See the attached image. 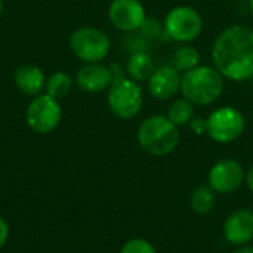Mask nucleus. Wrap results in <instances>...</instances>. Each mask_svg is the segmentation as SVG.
Returning a JSON list of instances; mask_svg holds the SVG:
<instances>
[{
    "label": "nucleus",
    "mask_w": 253,
    "mask_h": 253,
    "mask_svg": "<svg viewBox=\"0 0 253 253\" xmlns=\"http://www.w3.org/2000/svg\"><path fill=\"white\" fill-rule=\"evenodd\" d=\"M215 68L227 79L242 82L253 77V30L243 25L225 28L212 47Z\"/></svg>",
    "instance_id": "1"
},
{
    "label": "nucleus",
    "mask_w": 253,
    "mask_h": 253,
    "mask_svg": "<svg viewBox=\"0 0 253 253\" xmlns=\"http://www.w3.org/2000/svg\"><path fill=\"white\" fill-rule=\"evenodd\" d=\"M224 90V76L208 65H197L184 73L181 80V92L184 98L194 105H211L221 96Z\"/></svg>",
    "instance_id": "2"
},
{
    "label": "nucleus",
    "mask_w": 253,
    "mask_h": 253,
    "mask_svg": "<svg viewBox=\"0 0 253 253\" xmlns=\"http://www.w3.org/2000/svg\"><path fill=\"white\" fill-rule=\"evenodd\" d=\"M136 138L144 151L163 157L178 147L179 130L166 116H151L141 123Z\"/></svg>",
    "instance_id": "3"
},
{
    "label": "nucleus",
    "mask_w": 253,
    "mask_h": 253,
    "mask_svg": "<svg viewBox=\"0 0 253 253\" xmlns=\"http://www.w3.org/2000/svg\"><path fill=\"white\" fill-rule=\"evenodd\" d=\"M111 113L123 120L133 119L142 108L144 95L142 87L132 79H120L113 82L107 95Z\"/></svg>",
    "instance_id": "4"
},
{
    "label": "nucleus",
    "mask_w": 253,
    "mask_h": 253,
    "mask_svg": "<svg viewBox=\"0 0 253 253\" xmlns=\"http://www.w3.org/2000/svg\"><path fill=\"white\" fill-rule=\"evenodd\" d=\"M71 52L83 62H101L110 53L111 42L108 36L95 27H80L70 36Z\"/></svg>",
    "instance_id": "5"
},
{
    "label": "nucleus",
    "mask_w": 253,
    "mask_h": 253,
    "mask_svg": "<svg viewBox=\"0 0 253 253\" xmlns=\"http://www.w3.org/2000/svg\"><path fill=\"white\" fill-rule=\"evenodd\" d=\"M245 116L236 107H221L206 119V133L219 144H230L245 132Z\"/></svg>",
    "instance_id": "6"
},
{
    "label": "nucleus",
    "mask_w": 253,
    "mask_h": 253,
    "mask_svg": "<svg viewBox=\"0 0 253 253\" xmlns=\"http://www.w3.org/2000/svg\"><path fill=\"white\" fill-rule=\"evenodd\" d=\"M165 33L176 42H193L203 30L202 15L191 6H178L169 10L165 19Z\"/></svg>",
    "instance_id": "7"
},
{
    "label": "nucleus",
    "mask_w": 253,
    "mask_h": 253,
    "mask_svg": "<svg viewBox=\"0 0 253 253\" xmlns=\"http://www.w3.org/2000/svg\"><path fill=\"white\" fill-rule=\"evenodd\" d=\"M62 110L58 99L47 93H40L31 99L25 111V120L31 130L37 133H49L58 127Z\"/></svg>",
    "instance_id": "8"
},
{
    "label": "nucleus",
    "mask_w": 253,
    "mask_h": 253,
    "mask_svg": "<svg viewBox=\"0 0 253 253\" xmlns=\"http://www.w3.org/2000/svg\"><path fill=\"white\" fill-rule=\"evenodd\" d=\"M245 179L242 163L234 159H224L215 163L209 172V187L219 194L236 191Z\"/></svg>",
    "instance_id": "9"
},
{
    "label": "nucleus",
    "mask_w": 253,
    "mask_h": 253,
    "mask_svg": "<svg viewBox=\"0 0 253 253\" xmlns=\"http://www.w3.org/2000/svg\"><path fill=\"white\" fill-rule=\"evenodd\" d=\"M108 18L116 28L132 33L141 28L147 15L139 0H113L108 9Z\"/></svg>",
    "instance_id": "10"
},
{
    "label": "nucleus",
    "mask_w": 253,
    "mask_h": 253,
    "mask_svg": "<svg viewBox=\"0 0 253 253\" xmlns=\"http://www.w3.org/2000/svg\"><path fill=\"white\" fill-rule=\"evenodd\" d=\"M181 73L172 65H162L148 79V92L156 99H170L181 90Z\"/></svg>",
    "instance_id": "11"
},
{
    "label": "nucleus",
    "mask_w": 253,
    "mask_h": 253,
    "mask_svg": "<svg viewBox=\"0 0 253 253\" xmlns=\"http://www.w3.org/2000/svg\"><path fill=\"white\" fill-rule=\"evenodd\" d=\"M224 236L234 246H246L253 239V212L239 209L224 222Z\"/></svg>",
    "instance_id": "12"
},
{
    "label": "nucleus",
    "mask_w": 253,
    "mask_h": 253,
    "mask_svg": "<svg viewBox=\"0 0 253 253\" xmlns=\"http://www.w3.org/2000/svg\"><path fill=\"white\" fill-rule=\"evenodd\" d=\"M77 86L89 93L102 92L113 84L111 68L102 65L101 62H90L82 67L76 74Z\"/></svg>",
    "instance_id": "13"
},
{
    "label": "nucleus",
    "mask_w": 253,
    "mask_h": 253,
    "mask_svg": "<svg viewBox=\"0 0 253 253\" xmlns=\"http://www.w3.org/2000/svg\"><path fill=\"white\" fill-rule=\"evenodd\" d=\"M15 84L18 90L27 96H37L42 93V90L46 87V77L42 68L37 65H21L16 68L13 76Z\"/></svg>",
    "instance_id": "14"
},
{
    "label": "nucleus",
    "mask_w": 253,
    "mask_h": 253,
    "mask_svg": "<svg viewBox=\"0 0 253 253\" xmlns=\"http://www.w3.org/2000/svg\"><path fill=\"white\" fill-rule=\"evenodd\" d=\"M154 70L156 67L151 56L144 50L133 52L126 65V71L129 77L135 82H147L154 73Z\"/></svg>",
    "instance_id": "15"
},
{
    "label": "nucleus",
    "mask_w": 253,
    "mask_h": 253,
    "mask_svg": "<svg viewBox=\"0 0 253 253\" xmlns=\"http://www.w3.org/2000/svg\"><path fill=\"white\" fill-rule=\"evenodd\" d=\"M215 191L211 187L200 185L197 187L190 197V206L191 209L199 215H206L215 208Z\"/></svg>",
    "instance_id": "16"
},
{
    "label": "nucleus",
    "mask_w": 253,
    "mask_h": 253,
    "mask_svg": "<svg viewBox=\"0 0 253 253\" xmlns=\"http://www.w3.org/2000/svg\"><path fill=\"white\" fill-rule=\"evenodd\" d=\"M170 62H172V67L176 68L179 73H182V71L187 73V71H190L199 65L200 53L193 46H182L173 52Z\"/></svg>",
    "instance_id": "17"
},
{
    "label": "nucleus",
    "mask_w": 253,
    "mask_h": 253,
    "mask_svg": "<svg viewBox=\"0 0 253 253\" xmlns=\"http://www.w3.org/2000/svg\"><path fill=\"white\" fill-rule=\"evenodd\" d=\"M175 126H185L194 119V104L187 98L176 99L168 110L166 116Z\"/></svg>",
    "instance_id": "18"
},
{
    "label": "nucleus",
    "mask_w": 253,
    "mask_h": 253,
    "mask_svg": "<svg viewBox=\"0 0 253 253\" xmlns=\"http://www.w3.org/2000/svg\"><path fill=\"white\" fill-rule=\"evenodd\" d=\"M71 89H73V79L70 74L64 71H56L46 80V93L58 101L61 98H65Z\"/></svg>",
    "instance_id": "19"
},
{
    "label": "nucleus",
    "mask_w": 253,
    "mask_h": 253,
    "mask_svg": "<svg viewBox=\"0 0 253 253\" xmlns=\"http://www.w3.org/2000/svg\"><path fill=\"white\" fill-rule=\"evenodd\" d=\"M139 33L147 40H154L165 33V25L157 18H145L144 24L139 28Z\"/></svg>",
    "instance_id": "20"
},
{
    "label": "nucleus",
    "mask_w": 253,
    "mask_h": 253,
    "mask_svg": "<svg viewBox=\"0 0 253 253\" xmlns=\"http://www.w3.org/2000/svg\"><path fill=\"white\" fill-rule=\"evenodd\" d=\"M120 253H157L154 246L144 239H132L126 242Z\"/></svg>",
    "instance_id": "21"
},
{
    "label": "nucleus",
    "mask_w": 253,
    "mask_h": 253,
    "mask_svg": "<svg viewBox=\"0 0 253 253\" xmlns=\"http://www.w3.org/2000/svg\"><path fill=\"white\" fill-rule=\"evenodd\" d=\"M190 129L193 133L196 135H203L206 133V120L202 119V117H194L191 122H190Z\"/></svg>",
    "instance_id": "22"
},
{
    "label": "nucleus",
    "mask_w": 253,
    "mask_h": 253,
    "mask_svg": "<svg viewBox=\"0 0 253 253\" xmlns=\"http://www.w3.org/2000/svg\"><path fill=\"white\" fill-rule=\"evenodd\" d=\"M7 237H9V225L3 218H0V249L7 242Z\"/></svg>",
    "instance_id": "23"
},
{
    "label": "nucleus",
    "mask_w": 253,
    "mask_h": 253,
    "mask_svg": "<svg viewBox=\"0 0 253 253\" xmlns=\"http://www.w3.org/2000/svg\"><path fill=\"white\" fill-rule=\"evenodd\" d=\"M246 181H248V187L253 191V166L249 169V172L246 175Z\"/></svg>",
    "instance_id": "24"
},
{
    "label": "nucleus",
    "mask_w": 253,
    "mask_h": 253,
    "mask_svg": "<svg viewBox=\"0 0 253 253\" xmlns=\"http://www.w3.org/2000/svg\"><path fill=\"white\" fill-rule=\"evenodd\" d=\"M233 253H253L252 246H240L237 251H234Z\"/></svg>",
    "instance_id": "25"
},
{
    "label": "nucleus",
    "mask_w": 253,
    "mask_h": 253,
    "mask_svg": "<svg viewBox=\"0 0 253 253\" xmlns=\"http://www.w3.org/2000/svg\"><path fill=\"white\" fill-rule=\"evenodd\" d=\"M3 9H4V3H3V0H0V15L3 13Z\"/></svg>",
    "instance_id": "26"
},
{
    "label": "nucleus",
    "mask_w": 253,
    "mask_h": 253,
    "mask_svg": "<svg viewBox=\"0 0 253 253\" xmlns=\"http://www.w3.org/2000/svg\"><path fill=\"white\" fill-rule=\"evenodd\" d=\"M249 10H251V13L253 15V0H249Z\"/></svg>",
    "instance_id": "27"
}]
</instances>
